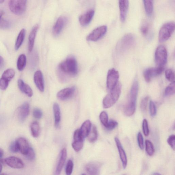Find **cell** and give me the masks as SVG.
Returning a JSON list of instances; mask_svg holds the SVG:
<instances>
[{"label": "cell", "instance_id": "obj_1", "mask_svg": "<svg viewBox=\"0 0 175 175\" xmlns=\"http://www.w3.org/2000/svg\"><path fill=\"white\" fill-rule=\"evenodd\" d=\"M77 73V61L73 55L69 56L58 66V76L61 83H65L69 78L75 76Z\"/></svg>", "mask_w": 175, "mask_h": 175}, {"label": "cell", "instance_id": "obj_2", "mask_svg": "<svg viewBox=\"0 0 175 175\" xmlns=\"http://www.w3.org/2000/svg\"><path fill=\"white\" fill-rule=\"evenodd\" d=\"M139 88L138 82L135 80L132 85L128 102L124 107V114L126 116H131L135 112Z\"/></svg>", "mask_w": 175, "mask_h": 175}, {"label": "cell", "instance_id": "obj_3", "mask_svg": "<svg viewBox=\"0 0 175 175\" xmlns=\"http://www.w3.org/2000/svg\"><path fill=\"white\" fill-rule=\"evenodd\" d=\"M121 84L118 83L114 88L110 90L109 94L104 97L103 100L104 108H109L116 103L121 95Z\"/></svg>", "mask_w": 175, "mask_h": 175}, {"label": "cell", "instance_id": "obj_4", "mask_svg": "<svg viewBox=\"0 0 175 175\" xmlns=\"http://www.w3.org/2000/svg\"><path fill=\"white\" fill-rule=\"evenodd\" d=\"M136 39L131 33H128L122 37L117 45V51L120 53H124L131 48L135 44Z\"/></svg>", "mask_w": 175, "mask_h": 175}, {"label": "cell", "instance_id": "obj_5", "mask_svg": "<svg viewBox=\"0 0 175 175\" xmlns=\"http://www.w3.org/2000/svg\"><path fill=\"white\" fill-rule=\"evenodd\" d=\"M175 28V24L174 22H169L164 24L159 31L158 36L159 42L162 43L168 40L172 35Z\"/></svg>", "mask_w": 175, "mask_h": 175}, {"label": "cell", "instance_id": "obj_6", "mask_svg": "<svg viewBox=\"0 0 175 175\" xmlns=\"http://www.w3.org/2000/svg\"><path fill=\"white\" fill-rule=\"evenodd\" d=\"M27 0H10L9 7L11 12L16 15L23 14L27 8Z\"/></svg>", "mask_w": 175, "mask_h": 175}, {"label": "cell", "instance_id": "obj_7", "mask_svg": "<svg viewBox=\"0 0 175 175\" xmlns=\"http://www.w3.org/2000/svg\"><path fill=\"white\" fill-rule=\"evenodd\" d=\"M167 59V51L163 46H158L155 53V61L158 66L164 67L166 65Z\"/></svg>", "mask_w": 175, "mask_h": 175}, {"label": "cell", "instance_id": "obj_8", "mask_svg": "<svg viewBox=\"0 0 175 175\" xmlns=\"http://www.w3.org/2000/svg\"><path fill=\"white\" fill-rule=\"evenodd\" d=\"M120 78L119 72L113 68L109 70L107 77L106 85L108 89L110 90L114 88L118 83Z\"/></svg>", "mask_w": 175, "mask_h": 175}, {"label": "cell", "instance_id": "obj_9", "mask_svg": "<svg viewBox=\"0 0 175 175\" xmlns=\"http://www.w3.org/2000/svg\"><path fill=\"white\" fill-rule=\"evenodd\" d=\"M107 31V27L106 25L100 26L93 30L87 37L89 41L96 42L105 35Z\"/></svg>", "mask_w": 175, "mask_h": 175}, {"label": "cell", "instance_id": "obj_10", "mask_svg": "<svg viewBox=\"0 0 175 175\" xmlns=\"http://www.w3.org/2000/svg\"><path fill=\"white\" fill-rule=\"evenodd\" d=\"M164 69V67L160 66H158L157 68H151L147 69L145 70L143 74L145 80L147 82H149L152 78L161 75Z\"/></svg>", "mask_w": 175, "mask_h": 175}, {"label": "cell", "instance_id": "obj_11", "mask_svg": "<svg viewBox=\"0 0 175 175\" xmlns=\"http://www.w3.org/2000/svg\"><path fill=\"white\" fill-rule=\"evenodd\" d=\"M74 142L72 147L76 152H79L82 149L84 145V139L81 136L80 129H77L74 132Z\"/></svg>", "mask_w": 175, "mask_h": 175}, {"label": "cell", "instance_id": "obj_12", "mask_svg": "<svg viewBox=\"0 0 175 175\" xmlns=\"http://www.w3.org/2000/svg\"><path fill=\"white\" fill-rule=\"evenodd\" d=\"M68 22V19L64 17H59L56 22L53 29V35L58 36L62 32Z\"/></svg>", "mask_w": 175, "mask_h": 175}, {"label": "cell", "instance_id": "obj_13", "mask_svg": "<svg viewBox=\"0 0 175 175\" xmlns=\"http://www.w3.org/2000/svg\"><path fill=\"white\" fill-rule=\"evenodd\" d=\"M102 164L98 162L89 163L85 167V170L88 174L92 175L100 174Z\"/></svg>", "mask_w": 175, "mask_h": 175}, {"label": "cell", "instance_id": "obj_14", "mask_svg": "<svg viewBox=\"0 0 175 175\" xmlns=\"http://www.w3.org/2000/svg\"><path fill=\"white\" fill-rule=\"evenodd\" d=\"M75 91V87L66 88L59 91L57 96L59 99L61 100H65L71 98Z\"/></svg>", "mask_w": 175, "mask_h": 175}, {"label": "cell", "instance_id": "obj_15", "mask_svg": "<svg viewBox=\"0 0 175 175\" xmlns=\"http://www.w3.org/2000/svg\"><path fill=\"white\" fill-rule=\"evenodd\" d=\"M121 21L124 22L126 19L129 7V0H118Z\"/></svg>", "mask_w": 175, "mask_h": 175}, {"label": "cell", "instance_id": "obj_16", "mask_svg": "<svg viewBox=\"0 0 175 175\" xmlns=\"http://www.w3.org/2000/svg\"><path fill=\"white\" fill-rule=\"evenodd\" d=\"M115 143L118 148L119 154L122 163L123 167L125 169L127 165V158L126 155L120 140L117 137L115 138Z\"/></svg>", "mask_w": 175, "mask_h": 175}, {"label": "cell", "instance_id": "obj_17", "mask_svg": "<svg viewBox=\"0 0 175 175\" xmlns=\"http://www.w3.org/2000/svg\"><path fill=\"white\" fill-rule=\"evenodd\" d=\"M5 161L7 165L13 168L22 169L24 167L23 161L20 159L13 156L7 157Z\"/></svg>", "mask_w": 175, "mask_h": 175}, {"label": "cell", "instance_id": "obj_18", "mask_svg": "<svg viewBox=\"0 0 175 175\" xmlns=\"http://www.w3.org/2000/svg\"><path fill=\"white\" fill-rule=\"evenodd\" d=\"M94 14V10L91 9L81 15L79 18V21L80 25L84 27L88 26L90 23Z\"/></svg>", "mask_w": 175, "mask_h": 175}, {"label": "cell", "instance_id": "obj_19", "mask_svg": "<svg viewBox=\"0 0 175 175\" xmlns=\"http://www.w3.org/2000/svg\"><path fill=\"white\" fill-rule=\"evenodd\" d=\"M29 104L26 102L19 107L18 110V116L19 120L21 122L24 121L27 118L29 113Z\"/></svg>", "mask_w": 175, "mask_h": 175}, {"label": "cell", "instance_id": "obj_20", "mask_svg": "<svg viewBox=\"0 0 175 175\" xmlns=\"http://www.w3.org/2000/svg\"><path fill=\"white\" fill-rule=\"evenodd\" d=\"M33 79L35 83L39 90L41 92L44 91V84L42 73L40 70H38L34 74Z\"/></svg>", "mask_w": 175, "mask_h": 175}, {"label": "cell", "instance_id": "obj_21", "mask_svg": "<svg viewBox=\"0 0 175 175\" xmlns=\"http://www.w3.org/2000/svg\"><path fill=\"white\" fill-rule=\"evenodd\" d=\"M18 146L21 153L25 155L30 147L28 141L24 138L20 137L16 140Z\"/></svg>", "mask_w": 175, "mask_h": 175}, {"label": "cell", "instance_id": "obj_22", "mask_svg": "<svg viewBox=\"0 0 175 175\" xmlns=\"http://www.w3.org/2000/svg\"><path fill=\"white\" fill-rule=\"evenodd\" d=\"M18 88L22 92L29 97H31L33 96V93L32 88L28 84L24 83L23 80L20 79L18 80Z\"/></svg>", "mask_w": 175, "mask_h": 175}, {"label": "cell", "instance_id": "obj_23", "mask_svg": "<svg viewBox=\"0 0 175 175\" xmlns=\"http://www.w3.org/2000/svg\"><path fill=\"white\" fill-rule=\"evenodd\" d=\"M39 26L38 24L35 25L32 28L28 37V50L31 52L33 50L35 43L37 32L38 30Z\"/></svg>", "mask_w": 175, "mask_h": 175}, {"label": "cell", "instance_id": "obj_24", "mask_svg": "<svg viewBox=\"0 0 175 175\" xmlns=\"http://www.w3.org/2000/svg\"><path fill=\"white\" fill-rule=\"evenodd\" d=\"M67 155L66 148H64L61 151L60 158H59L56 170L55 173L59 175L61 173L66 161Z\"/></svg>", "mask_w": 175, "mask_h": 175}, {"label": "cell", "instance_id": "obj_25", "mask_svg": "<svg viewBox=\"0 0 175 175\" xmlns=\"http://www.w3.org/2000/svg\"><path fill=\"white\" fill-rule=\"evenodd\" d=\"M91 128V123L89 120L85 121L80 129L81 135L84 139L87 137Z\"/></svg>", "mask_w": 175, "mask_h": 175}, {"label": "cell", "instance_id": "obj_26", "mask_svg": "<svg viewBox=\"0 0 175 175\" xmlns=\"http://www.w3.org/2000/svg\"><path fill=\"white\" fill-rule=\"evenodd\" d=\"M53 110L54 116L55 125L56 128H58L60 124L61 115L60 107L57 103L54 104Z\"/></svg>", "mask_w": 175, "mask_h": 175}, {"label": "cell", "instance_id": "obj_27", "mask_svg": "<svg viewBox=\"0 0 175 175\" xmlns=\"http://www.w3.org/2000/svg\"><path fill=\"white\" fill-rule=\"evenodd\" d=\"M145 11L149 17L152 16L154 10V0H143Z\"/></svg>", "mask_w": 175, "mask_h": 175}, {"label": "cell", "instance_id": "obj_28", "mask_svg": "<svg viewBox=\"0 0 175 175\" xmlns=\"http://www.w3.org/2000/svg\"><path fill=\"white\" fill-rule=\"evenodd\" d=\"M25 30L23 28L21 30L18 34L15 46L16 50H18L19 49L23 43L25 38Z\"/></svg>", "mask_w": 175, "mask_h": 175}, {"label": "cell", "instance_id": "obj_29", "mask_svg": "<svg viewBox=\"0 0 175 175\" xmlns=\"http://www.w3.org/2000/svg\"><path fill=\"white\" fill-rule=\"evenodd\" d=\"M27 64V57L24 54H21L18 57L17 62V69L20 71H22L25 68Z\"/></svg>", "mask_w": 175, "mask_h": 175}, {"label": "cell", "instance_id": "obj_30", "mask_svg": "<svg viewBox=\"0 0 175 175\" xmlns=\"http://www.w3.org/2000/svg\"><path fill=\"white\" fill-rule=\"evenodd\" d=\"M151 30L149 23L147 21H143L140 27V31L142 35L145 37H148L150 34Z\"/></svg>", "mask_w": 175, "mask_h": 175}, {"label": "cell", "instance_id": "obj_31", "mask_svg": "<svg viewBox=\"0 0 175 175\" xmlns=\"http://www.w3.org/2000/svg\"><path fill=\"white\" fill-rule=\"evenodd\" d=\"M88 141L91 143H94L97 140L98 132L95 126H93L87 136Z\"/></svg>", "mask_w": 175, "mask_h": 175}, {"label": "cell", "instance_id": "obj_32", "mask_svg": "<svg viewBox=\"0 0 175 175\" xmlns=\"http://www.w3.org/2000/svg\"><path fill=\"white\" fill-rule=\"evenodd\" d=\"M31 130L32 135L33 137H37L39 136L40 126L38 122L35 121L32 123L31 126Z\"/></svg>", "mask_w": 175, "mask_h": 175}, {"label": "cell", "instance_id": "obj_33", "mask_svg": "<svg viewBox=\"0 0 175 175\" xmlns=\"http://www.w3.org/2000/svg\"><path fill=\"white\" fill-rule=\"evenodd\" d=\"M15 75V72L14 70L12 69H9L3 72L1 77L10 81L13 79Z\"/></svg>", "mask_w": 175, "mask_h": 175}, {"label": "cell", "instance_id": "obj_34", "mask_svg": "<svg viewBox=\"0 0 175 175\" xmlns=\"http://www.w3.org/2000/svg\"><path fill=\"white\" fill-rule=\"evenodd\" d=\"M146 151L147 154L150 156L153 155L155 152V149L153 144L148 140L146 141Z\"/></svg>", "mask_w": 175, "mask_h": 175}, {"label": "cell", "instance_id": "obj_35", "mask_svg": "<svg viewBox=\"0 0 175 175\" xmlns=\"http://www.w3.org/2000/svg\"><path fill=\"white\" fill-rule=\"evenodd\" d=\"M175 91V82H173L170 84L165 89V95L168 96L174 94Z\"/></svg>", "mask_w": 175, "mask_h": 175}, {"label": "cell", "instance_id": "obj_36", "mask_svg": "<svg viewBox=\"0 0 175 175\" xmlns=\"http://www.w3.org/2000/svg\"><path fill=\"white\" fill-rule=\"evenodd\" d=\"M100 122L105 127H106L109 121L108 115L105 111H103L100 115Z\"/></svg>", "mask_w": 175, "mask_h": 175}, {"label": "cell", "instance_id": "obj_37", "mask_svg": "<svg viewBox=\"0 0 175 175\" xmlns=\"http://www.w3.org/2000/svg\"><path fill=\"white\" fill-rule=\"evenodd\" d=\"M165 75L167 79L173 82L175 81V74L173 70L171 69H167L165 72Z\"/></svg>", "mask_w": 175, "mask_h": 175}, {"label": "cell", "instance_id": "obj_38", "mask_svg": "<svg viewBox=\"0 0 175 175\" xmlns=\"http://www.w3.org/2000/svg\"><path fill=\"white\" fill-rule=\"evenodd\" d=\"M74 167L73 162L71 160L68 161L66 167V173L67 175H71L72 173Z\"/></svg>", "mask_w": 175, "mask_h": 175}, {"label": "cell", "instance_id": "obj_39", "mask_svg": "<svg viewBox=\"0 0 175 175\" xmlns=\"http://www.w3.org/2000/svg\"><path fill=\"white\" fill-rule=\"evenodd\" d=\"M25 156L29 161H32L35 157V152L32 147H30L27 153Z\"/></svg>", "mask_w": 175, "mask_h": 175}, {"label": "cell", "instance_id": "obj_40", "mask_svg": "<svg viewBox=\"0 0 175 175\" xmlns=\"http://www.w3.org/2000/svg\"><path fill=\"white\" fill-rule=\"evenodd\" d=\"M142 128L144 135L147 136L149 135V129L148 128V123L146 119H144L143 121Z\"/></svg>", "mask_w": 175, "mask_h": 175}, {"label": "cell", "instance_id": "obj_41", "mask_svg": "<svg viewBox=\"0 0 175 175\" xmlns=\"http://www.w3.org/2000/svg\"><path fill=\"white\" fill-rule=\"evenodd\" d=\"M118 125V123L113 120H110L108 121L107 125L105 128L109 130H113L116 128Z\"/></svg>", "mask_w": 175, "mask_h": 175}, {"label": "cell", "instance_id": "obj_42", "mask_svg": "<svg viewBox=\"0 0 175 175\" xmlns=\"http://www.w3.org/2000/svg\"><path fill=\"white\" fill-rule=\"evenodd\" d=\"M149 99V98L148 96H146L143 98L141 100L140 104V108L141 110L143 111H145L147 110Z\"/></svg>", "mask_w": 175, "mask_h": 175}, {"label": "cell", "instance_id": "obj_43", "mask_svg": "<svg viewBox=\"0 0 175 175\" xmlns=\"http://www.w3.org/2000/svg\"><path fill=\"white\" fill-rule=\"evenodd\" d=\"M137 139L139 148L141 150H143L144 148V139L142 134L141 132L138 133Z\"/></svg>", "mask_w": 175, "mask_h": 175}, {"label": "cell", "instance_id": "obj_44", "mask_svg": "<svg viewBox=\"0 0 175 175\" xmlns=\"http://www.w3.org/2000/svg\"><path fill=\"white\" fill-rule=\"evenodd\" d=\"M9 82L1 77L0 79V89L3 90H6L8 87Z\"/></svg>", "mask_w": 175, "mask_h": 175}, {"label": "cell", "instance_id": "obj_45", "mask_svg": "<svg viewBox=\"0 0 175 175\" xmlns=\"http://www.w3.org/2000/svg\"><path fill=\"white\" fill-rule=\"evenodd\" d=\"M150 111L151 116L154 117L157 113L156 106L154 103L151 100L150 103Z\"/></svg>", "mask_w": 175, "mask_h": 175}, {"label": "cell", "instance_id": "obj_46", "mask_svg": "<svg viewBox=\"0 0 175 175\" xmlns=\"http://www.w3.org/2000/svg\"><path fill=\"white\" fill-rule=\"evenodd\" d=\"M167 143L174 151L175 149V136L174 135L170 136L167 140Z\"/></svg>", "mask_w": 175, "mask_h": 175}, {"label": "cell", "instance_id": "obj_47", "mask_svg": "<svg viewBox=\"0 0 175 175\" xmlns=\"http://www.w3.org/2000/svg\"><path fill=\"white\" fill-rule=\"evenodd\" d=\"M33 115L35 118L39 119L43 116V112L41 110L38 108H35L33 111Z\"/></svg>", "mask_w": 175, "mask_h": 175}, {"label": "cell", "instance_id": "obj_48", "mask_svg": "<svg viewBox=\"0 0 175 175\" xmlns=\"http://www.w3.org/2000/svg\"><path fill=\"white\" fill-rule=\"evenodd\" d=\"M10 151L13 152V153H16L19 151L18 146L16 141H14L10 145L9 147Z\"/></svg>", "mask_w": 175, "mask_h": 175}, {"label": "cell", "instance_id": "obj_49", "mask_svg": "<svg viewBox=\"0 0 175 175\" xmlns=\"http://www.w3.org/2000/svg\"><path fill=\"white\" fill-rule=\"evenodd\" d=\"M10 24L8 21L1 19L0 21V28H8L10 27Z\"/></svg>", "mask_w": 175, "mask_h": 175}, {"label": "cell", "instance_id": "obj_50", "mask_svg": "<svg viewBox=\"0 0 175 175\" xmlns=\"http://www.w3.org/2000/svg\"><path fill=\"white\" fill-rule=\"evenodd\" d=\"M5 64L4 59L0 55V69H2Z\"/></svg>", "mask_w": 175, "mask_h": 175}, {"label": "cell", "instance_id": "obj_51", "mask_svg": "<svg viewBox=\"0 0 175 175\" xmlns=\"http://www.w3.org/2000/svg\"><path fill=\"white\" fill-rule=\"evenodd\" d=\"M5 14L4 11L3 10L0 9V21L2 19V17L3 16V15Z\"/></svg>", "mask_w": 175, "mask_h": 175}, {"label": "cell", "instance_id": "obj_52", "mask_svg": "<svg viewBox=\"0 0 175 175\" xmlns=\"http://www.w3.org/2000/svg\"><path fill=\"white\" fill-rule=\"evenodd\" d=\"M3 151L0 148V158H1L3 156Z\"/></svg>", "mask_w": 175, "mask_h": 175}, {"label": "cell", "instance_id": "obj_53", "mask_svg": "<svg viewBox=\"0 0 175 175\" xmlns=\"http://www.w3.org/2000/svg\"><path fill=\"white\" fill-rule=\"evenodd\" d=\"M2 168H3L1 164H0V173H1L2 172Z\"/></svg>", "mask_w": 175, "mask_h": 175}, {"label": "cell", "instance_id": "obj_54", "mask_svg": "<svg viewBox=\"0 0 175 175\" xmlns=\"http://www.w3.org/2000/svg\"><path fill=\"white\" fill-rule=\"evenodd\" d=\"M5 0H0V3H3L5 1Z\"/></svg>", "mask_w": 175, "mask_h": 175}, {"label": "cell", "instance_id": "obj_55", "mask_svg": "<svg viewBox=\"0 0 175 175\" xmlns=\"http://www.w3.org/2000/svg\"><path fill=\"white\" fill-rule=\"evenodd\" d=\"M154 175H160L161 174L157 173H155L154 174H153Z\"/></svg>", "mask_w": 175, "mask_h": 175}]
</instances>
